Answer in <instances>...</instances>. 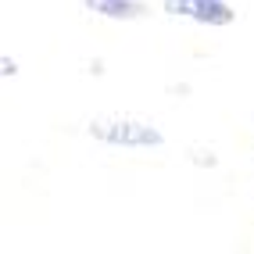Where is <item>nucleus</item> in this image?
I'll return each instance as SVG.
<instances>
[{
    "label": "nucleus",
    "instance_id": "1",
    "mask_svg": "<svg viewBox=\"0 0 254 254\" xmlns=\"http://www.w3.org/2000/svg\"><path fill=\"white\" fill-rule=\"evenodd\" d=\"M90 136L104 140L111 147H161L165 136L140 118H118V115H104L90 122Z\"/></svg>",
    "mask_w": 254,
    "mask_h": 254
},
{
    "label": "nucleus",
    "instance_id": "2",
    "mask_svg": "<svg viewBox=\"0 0 254 254\" xmlns=\"http://www.w3.org/2000/svg\"><path fill=\"white\" fill-rule=\"evenodd\" d=\"M168 14H183V18H193L200 25H229L236 18V11L226 0H165Z\"/></svg>",
    "mask_w": 254,
    "mask_h": 254
},
{
    "label": "nucleus",
    "instance_id": "3",
    "mask_svg": "<svg viewBox=\"0 0 254 254\" xmlns=\"http://www.w3.org/2000/svg\"><path fill=\"white\" fill-rule=\"evenodd\" d=\"M86 7L104 14V18H118V22H132V18H143L147 7L140 0H86Z\"/></svg>",
    "mask_w": 254,
    "mask_h": 254
},
{
    "label": "nucleus",
    "instance_id": "4",
    "mask_svg": "<svg viewBox=\"0 0 254 254\" xmlns=\"http://www.w3.org/2000/svg\"><path fill=\"white\" fill-rule=\"evenodd\" d=\"M0 75H18V61H14V58H4V54H0Z\"/></svg>",
    "mask_w": 254,
    "mask_h": 254
}]
</instances>
